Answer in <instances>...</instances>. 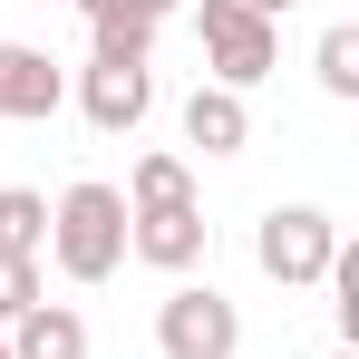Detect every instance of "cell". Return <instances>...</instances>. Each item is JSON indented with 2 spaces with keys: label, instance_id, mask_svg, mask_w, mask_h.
Instances as JSON below:
<instances>
[{
  "label": "cell",
  "instance_id": "cell-1",
  "mask_svg": "<svg viewBox=\"0 0 359 359\" xmlns=\"http://www.w3.org/2000/svg\"><path fill=\"white\" fill-rule=\"evenodd\" d=\"M49 262H59L68 282H107L126 262V194L117 184H68L59 204H49Z\"/></svg>",
  "mask_w": 359,
  "mask_h": 359
},
{
  "label": "cell",
  "instance_id": "cell-2",
  "mask_svg": "<svg viewBox=\"0 0 359 359\" xmlns=\"http://www.w3.org/2000/svg\"><path fill=\"white\" fill-rule=\"evenodd\" d=\"M194 39H204V68H214V88H262L272 59H282V29L272 20H252L243 0H194Z\"/></svg>",
  "mask_w": 359,
  "mask_h": 359
},
{
  "label": "cell",
  "instance_id": "cell-3",
  "mask_svg": "<svg viewBox=\"0 0 359 359\" xmlns=\"http://www.w3.org/2000/svg\"><path fill=\"white\" fill-rule=\"evenodd\" d=\"M330 252H340V224H330L320 204H272L262 233H252V262H262L282 292H311V282L330 272Z\"/></svg>",
  "mask_w": 359,
  "mask_h": 359
},
{
  "label": "cell",
  "instance_id": "cell-4",
  "mask_svg": "<svg viewBox=\"0 0 359 359\" xmlns=\"http://www.w3.org/2000/svg\"><path fill=\"white\" fill-rule=\"evenodd\" d=\"M156 350L165 359H233L243 350V311L214 282H175V292L156 301Z\"/></svg>",
  "mask_w": 359,
  "mask_h": 359
},
{
  "label": "cell",
  "instance_id": "cell-5",
  "mask_svg": "<svg viewBox=\"0 0 359 359\" xmlns=\"http://www.w3.org/2000/svg\"><path fill=\"white\" fill-rule=\"evenodd\" d=\"M78 107H88L97 136H136L146 107H156V68L146 59H88L78 68Z\"/></svg>",
  "mask_w": 359,
  "mask_h": 359
},
{
  "label": "cell",
  "instance_id": "cell-6",
  "mask_svg": "<svg viewBox=\"0 0 359 359\" xmlns=\"http://www.w3.org/2000/svg\"><path fill=\"white\" fill-rule=\"evenodd\" d=\"M68 107V68L29 39H0V126H39Z\"/></svg>",
  "mask_w": 359,
  "mask_h": 359
},
{
  "label": "cell",
  "instance_id": "cell-7",
  "mask_svg": "<svg viewBox=\"0 0 359 359\" xmlns=\"http://www.w3.org/2000/svg\"><path fill=\"white\" fill-rule=\"evenodd\" d=\"M204 204H156V214H126V252L156 262V272H194L204 262Z\"/></svg>",
  "mask_w": 359,
  "mask_h": 359
},
{
  "label": "cell",
  "instance_id": "cell-8",
  "mask_svg": "<svg viewBox=\"0 0 359 359\" xmlns=\"http://www.w3.org/2000/svg\"><path fill=\"white\" fill-rule=\"evenodd\" d=\"M184 146H204V156H243V146H252V107H243L233 88L204 78V88L184 97Z\"/></svg>",
  "mask_w": 359,
  "mask_h": 359
},
{
  "label": "cell",
  "instance_id": "cell-9",
  "mask_svg": "<svg viewBox=\"0 0 359 359\" xmlns=\"http://www.w3.org/2000/svg\"><path fill=\"white\" fill-rule=\"evenodd\" d=\"M10 359H88V320L68 301H39L10 320Z\"/></svg>",
  "mask_w": 359,
  "mask_h": 359
},
{
  "label": "cell",
  "instance_id": "cell-10",
  "mask_svg": "<svg viewBox=\"0 0 359 359\" xmlns=\"http://www.w3.org/2000/svg\"><path fill=\"white\" fill-rule=\"evenodd\" d=\"M39 243H49V194H29V184H0V252L39 262Z\"/></svg>",
  "mask_w": 359,
  "mask_h": 359
},
{
  "label": "cell",
  "instance_id": "cell-11",
  "mask_svg": "<svg viewBox=\"0 0 359 359\" xmlns=\"http://www.w3.org/2000/svg\"><path fill=\"white\" fill-rule=\"evenodd\" d=\"M156 204H194L184 156H136V175H126V214H156Z\"/></svg>",
  "mask_w": 359,
  "mask_h": 359
},
{
  "label": "cell",
  "instance_id": "cell-12",
  "mask_svg": "<svg viewBox=\"0 0 359 359\" xmlns=\"http://www.w3.org/2000/svg\"><path fill=\"white\" fill-rule=\"evenodd\" d=\"M311 68H320V88H330V97H359V29H350V20H330V29H320Z\"/></svg>",
  "mask_w": 359,
  "mask_h": 359
},
{
  "label": "cell",
  "instance_id": "cell-13",
  "mask_svg": "<svg viewBox=\"0 0 359 359\" xmlns=\"http://www.w3.org/2000/svg\"><path fill=\"white\" fill-rule=\"evenodd\" d=\"M39 262H20V252H0V320H20V311H39Z\"/></svg>",
  "mask_w": 359,
  "mask_h": 359
},
{
  "label": "cell",
  "instance_id": "cell-14",
  "mask_svg": "<svg viewBox=\"0 0 359 359\" xmlns=\"http://www.w3.org/2000/svg\"><path fill=\"white\" fill-rule=\"evenodd\" d=\"M243 10H252V20H292L301 0H243Z\"/></svg>",
  "mask_w": 359,
  "mask_h": 359
},
{
  "label": "cell",
  "instance_id": "cell-15",
  "mask_svg": "<svg viewBox=\"0 0 359 359\" xmlns=\"http://www.w3.org/2000/svg\"><path fill=\"white\" fill-rule=\"evenodd\" d=\"M330 359H359V350H330Z\"/></svg>",
  "mask_w": 359,
  "mask_h": 359
},
{
  "label": "cell",
  "instance_id": "cell-16",
  "mask_svg": "<svg viewBox=\"0 0 359 359\" xmlns=\"http://www.w3.org/2000/svg\"><path fill=\"white\" fill-rule=\"evenodd\" d=\"M59 10H78V0H59Z\"/></svg>",
  "mask_w": 359,
  "mask_h": 359
},
{
  "label": "cell",
  "instance_id": "cell-17",
  "mask_svg": "<svg viewBox=\"0 0 359 359\" xmlns=\"http://www.w3.org/2000/svg\"><path fill=\"white\" fill-rule=\"evenodd\" d=\"M0 359H10V340H0Z\"/></svg>",
  "mask_w": 359,
  "mask_h": 359
}]
</instances>
